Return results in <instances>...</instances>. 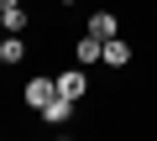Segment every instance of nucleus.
Returning <instances> with one entry per match:
<instances>
[{
	"mask_svg": "<svg viewBox=\"0 0 157 141\" xmlns=\"http://www.w3.org/2000/svg\"><path fill=\"white\" fill-rule=\"evenodd\" d=\"M0 63H6V47H0Z\"/></svg>",
	"mask_w": 157,
	"mask_h": 141,
	"instance_id": "10",
	"label": "nucleus"
},
{
	"mask_svg": "<svg viewBox=\"0 0 157 141\" xmlns=\"http://www.w3.org/2000/svg\"><path fill=\"white\" fill-rule=\"evenodd\" d=\"M6 47V63H21V52H26V42H21V32H11V42H0Z\"/></svg>",
	"mask_w": 157,
	"mask_h": 141,
	"instance_id": "8",
	"label": "nucleus"
},
{
	"mask_svg": "<svg viewBox=\"0 0 157 141\" xmlns=\"http://www.w3.org/2000/svg\"><path fill=\"white\" fill-rule=\"evenodd\" d=\"M37 115H42L47 125H68V115H73V99H68V94H52V99H47Z\"/></svg>",
	"mask_w": 157,
	"mask_h": 141,
	"instance_id": "2",
	"label": "nucleus"
},
{
	"mask_svg": "<svg viewBox=\"0 0 157 141\" xmlns=\"http://www.w3.org/2000/svg\"><path fill=\"white\" fill-rule=\"evenodd\" d=\"M84 89H89V79L78 73V68H68V73L58 79V94H68V99H84Z\"/></svg>",
	"mask_w": 157,
	"mask_h": 141,
	"instance_id": "3",
	"label": "nucleus"
},
{
	"mask_svg": "<svg viewBox=\"0 0 157 141\" xmlns=\"http://www.w3.org/2000/svg\"><path fill=\"white\" fill-rule=\"evenodd\" d=\"M89 32H94V37L105 42V37H115V32H121V21H115L110 11H94V16H89Z\"/></svg>",
	"mask_w": 157,
	"mask_h": 141,
	"instance_id": "5",
	"label": "nucleus"
},
{
	"mask_svg": "<svg viewBox=\"0 0 157 141\" xmlns=\"http://www.w3.org/2000/svg\"><path fill=\"white\" fill-rule=\"evenodd\" d=\"M105 63H110V68H126V63H131V47L115 42V37H105Z\"/></svg>",
	"mask_w": 157,
	"mask_h": 141,
	"instance_id": "6",
	"label": "nucleus"
},
{
	"mask_svg": "<svg viewBox=\"0 0 157 141\" xmlns=\"http://www.w3.org/2000/svg\"><path fill=\"white\" fill-rule=\"evenodd\" d=\"M6 32H26V11L16 0H6Z\"/></svg>",
	"mask_w": 157,
	"mask_h": 141,
	"instance_id": "7",
	"label": "nucleus"
},
{
	"mask_svg": "<svg viewBox=\"0 0 157 141\" xmlns=\"http://www.w3.org/2000/svg\"><path fill=\"white\" fill-rule=\"evenodd\" d=\"M0 26H6V0H0Z\"/></svg>",
	"mask_w": 157,
	"mask_h": 141,
	"instance_id": "9",
	"label": "nucleus"
},
{
	"mask_svg": "<svg viewBox=\"0 0 157 141\" xmlns=\"http://www.w3.org/2000/svg\"><path fill=\"white\" fill-rule=\"evenodd\" d=\"M63 6H73V0H63Z\"/></svg>",
	"mask_w": 157,
	"mask_h": 141,
	"instance_id": "11",
	"label": "nucleus"
},
{
	"mask_svg": "<svg viewBox=\"0 0 157 141\" xmlns=\"http://www.w3.org/2000/svg\"><path fill=\"white\" fill-rule=\"evenodd\" d=\"M73 58H78V63H100V58H105V42L89 32L84 42H73Z\"/></svg>",
	"mask_w": 157,
	"mask_h": 141,
	"instance_id": "4",
	"label": "nucleus"
},
{
	"mask_svg": "<svg viewBox=\"0 0 157 141\" xmlns=\"http://www.w3.org/2000/svg\"><path fill=\"white\" fill-rule=\"evenodd\" d=\"M52 94H58V79H42V73H37V79H26V89H21V99H26L32 110H42Z\"/></svg>",
	"mask_w": 157,
	"mask_h": 141,
	"instance_id": "1",
	"label": "nucleus"
}]
</instances>
